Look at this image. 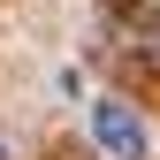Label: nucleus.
I'll list each match as a JSON object with an SVG mask.
<instances>
[{
  "instance_id": "nucleus-1",
  "label": "nucleus",
  "mask_w": 160,
  "mask_h": 160,
  "mask_svg": "<svg viewBox=\"0 0 160 160\" xmlns=\"http://www.w3.org/2000/svg\"><path fill=\"white\" fill-rule=\"evenodd\" d=\"M92 145L107 152V160H145L152 137H145V122H137V107H122V99H92Z\"/></svg>"
},
{
  "instance_id": "nucleus-2",
  "label": "nucleus",
  "mask_w": 160,
  "mask_h": 160,
  "mask_svg": "<svg viewBox=\"0 0 160 160\" xmlns=\"http://www.w3.org/2000/svg\"><path fill=\"white\" fill-rule=\"evenodd\" d=\"M0 160H8V152H0Z\"/></svg>"
}]
</instances>
